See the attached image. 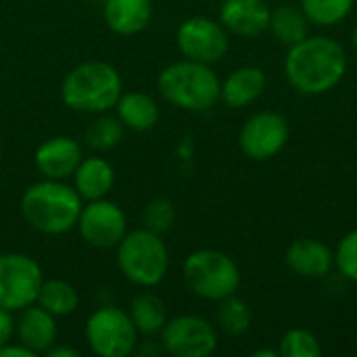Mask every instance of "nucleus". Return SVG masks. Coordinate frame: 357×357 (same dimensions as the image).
Masks as SVG:
<instances>
[{
  "mask_svg": "<svg viewBox=\"0 0 357 357\" xmlns=\"http://www.w3.org/2000/svg\"><path fill=\"white\" fill-rule=\"evenodd\" d=\"M347 73V52L331 36H307L289 46L284 56L287 82L305 96H320L337 88Z\"/></svg>",
  "mask_w": 357,
  "mask_h": 357,
  "instance_id": "nucleus-1",
  "label": "nucleus"
},
{
  "mask_svg": "<svg viewBox=\"0 0 357 357\" xmlns=\"http://www.w3.org/2000/svg\"><path fill=\"white\" fill-rule=\"evenodd\" d=\"M253 357H276L278 356V349H257L251 354Z\"/></svg>",
  "mask_w": 357,
  "mask_h": 357,
  "instance_id": "nucleus-33",
  "label": "nucleus"
},
{
  "mask_svg": "<svg viewBox=\"0 0 357 357\" xmlns=\"http://www.w3.org/2000/svg\"><path fill=\"white\" fill-rule=\"evenodd\" d=\"M36 303L46 312H50L54 318H61V316H71L77 310L79 295L69 282L52 278V280H42Z\"/></svg>",
  "mask_w": 357,
  "mask_h": 357,
  "instance_id": "nucleus-23",
  "label": "nucleus"
},
{
  "mask_svg": "<svg viewBox=\"0 0 357 357\" xmlns=\"http://www.w3.org/2000/svg\"><path fill=\"white\" fill-rule=\"evenodd\" d=\"M121 136H123V123L115 117H100L86 132L88 144L96 151L113 149L115 144H119Z\"/></svg>",
  "mask_w": 357,
  "mask_h": 357,
  "instance_id": "nucleus-27",
  "label": "nucleus"
},
{
  "mask_svg": "<svg viewBox=\"0 0 357 357\" xmlns=\"http://www.w3.org/2000/svg\"><path fill=\"white\" fill-rule=\"evenodd\" d=\"M176 44L186 59L205 65H213L222 61L230 48L226 27L220 21L201 15L186 19L178 27Z\"/></svg>",
  "mask_w": 357,
  "mask_h": 357,
  "instance_id": "nucleus-11",
  "label": "nucleus"
},
{
  "mask_svg": "<svg viewBox=\"0 0 357 357\" xmlns=\"http://www.w3.org/2000/svg\"><path fill=\"white\" fill-rule=\"evenodd\" d=\"M117 266L132 284L157 287L169 268V253L161 234L149 228L128 232L117 245Z\"/></svg>",
  "mask_w": 357,
  "mask_h": 357,
  "instance_id": "nucleus-5",
  "label": "nucleus"
},
{
  "mask_svg": "<svg viewBox=\"0 0 357 357\" xmlns=\"http://www.w3.org/2000/svg\"><path fill=\"white\" fill-rule=\"evenodd\" d=\"M117 117L123 128L134 132H146L159 121V107L153 96L144 92H126L117 100Z\"/></svg>",
  "mask_w": 357,
  "mask_h": 357,
  "instance_id": "nucleus-20",
  "label": "nucleus"
},
{
  "mask_svg": "<svg viewBox=\"0 0 357 357\" xmlns=\"http://www.w3.org/2000/svg\"><path fill=\"white\" fill-rule=\"evenodd\" d=\"M289 136L291 128L282 113L259 111L241 128L238 146L251 161H270L287 146Z\"/></svg>",
  "mask_w": 357,
  "mask_h": 357,
  "instance_id": "nucleus-9",
  "label": "nucleus"
},
{
  "mask_svg": "<svg viewBox=\"0 0 357 357\" xmlns=\"http://www.w3.org/2000/svg\"><path fill=\"white\" fill-rule=\"evenodd\" d=\"M268 79L264 69L255 65H245L228 73V77L220 86V100L230 109H243L253 105L266 92Z\"/></svg>",
  "mask_w": 357,
  "mask_h": 357,
  "instance_id": "nucleus-17",
  "label": "nucleus"
},
{
  "mask_svg": "<svg viewBox=\"0 0 357 357\" xmlns=\"http://www.w3.org/2000/svg\"><path fill=\"white\" fill-rule=\"evenodd\" d=\"M218 324L228 335H245L251 328V310H249V305L243 299H238L236 295L220 301Z\"/></svg>",
  "mask_w": 357,
  "mask_h": 357,
  "instance_id": "nucleus-25",
  "label": "nucleus"
},
{
  "mask_svg": "<svg viewBox=\"0 0 357 357\" xmlns=\"http://www.w3.org/2000/svg\"><path fill=\"white\" fill-rule=\"evenodd\" d=\"M121 94V75L102 61L73 67L61 84L63 102L79 113H105L117 105Z\"/></svg>",
  "mask_w": 357,
  "mask_h": 357,
  "instance_id": "nucleus-3",
  "label": "nucleus"
},
{
  "mask_svg": "<svg viewBox=\"0 0 357 357\" xmlns=\"http://www.w3.org/2000/svg\"><path fill=\"white\" fill-rule=\"evenodd\" d=\"M351 42H354V48L357 50V25L354 27V33H351Z\"/></svg>",
  "mask_w": 357,
  "mask_h": 357,
  "instance_id": "nucleus-34",
  "label": "nucleus"
},
{
  "mask_svg": "<svg viewBox=\"0 0 357 357\" xmlns=\"http://www.w3.org/2000/svg\"><path fill=\"white\" fill-rule=\"evenodd\" d=\"M86 341L92 354L100 357H128L136 351L138 331L128 312L100 307L86 322Z\"/></svg>",
  "mask_w": 357,
  "mask_h": 357,
  "instance_id": "nucleus-7",
  "label": "nucleus"
},
{
  "mask_svg": "<svg viewBox=\"0 0 357 357\" xmlns=\"http://www.w3.org/2000/svg\"><path fill=\"white\" fill-rule=\"evenodd\" d=\"M278 356L282 357H320L322 345L318 337L307 328H291L282 335L278 345Z\"/></svg>",
  "mask_w": 357,
  "mask_h": 357,
  "instance_id": "nucleus-26",
  "label": "nucleus"
},
{
  "mask_svg": "<svg viewBox=\"0 0 357 357\" xmlns=\"http://www.w3.org/2000/svg\"><path fill=\"white\" fill-rule=\"evenodd\" d=\"M142 222H144V228L157 232V234H163L167 232L174 222H176V207L169 199H153L146 207H144V213H142Z\"/></svg>",
  "mask_w": 357,
  "mask_h": 357,
  "instance_id": "nucleus-28",
  "label": "nucleus"
},
{
  "mask_svg": "<svg viewBox=\"0 0 357 357\" xmlns=\"http://www.w3.org/2000/svg\"><path fill=\"white\" fill-rule=\"evenodd\" d=\"M73 188L84 201L105 199L115 186V169L109 161L100 157L82 159L73 174Z\"/></svg>",
  "mask_w": 357,
  "mask_h": 357,
  "instance_id": "nucleus-19",
  "label": "nucleus"
},
{
  "mask_svg": "<svg viewBox=\"0 0 357 357\" xmlns=\"http://www.w3.org/2000/svg\"><path fill=\"white\" fill-rule=\"evenodd\" d=\"M130 318L136 326V331L144 337L161 335L165 322H167V310L165 303L153 295V293H140L130 303Z\"/></svg>",
  "mask_w": 357,
  "mask_h": 357,
  "instance_id": "nucleus-22",
  "label": "nucleus"
},
{
  "mask_svg": "<svg viewBox=\"0 0 357 357\" xmlns=\"http://www.w3.org/2000/svg\"><path fill=\"white\" fill-rule=\"evenodd\" d=\"M15 333L19 337V343L31 349L36 356L38 354L46 356V351L52 345H56V335H59L54 316L36 303L21 310V316L15 322Z\"/></svg>",
  "mask_w": 357,
  "mask_h": 357,
  "instance_id": "nucleus-16",
  "label": "nucleus"
},
{
  "mask_svg": "<svg viewBox=\"0 0 357 357\" xmlns=\"http://www.w3.org/2000/svg\"><path fill=\"white\" fill-rule=\"evenodd\" d=\"M0 159H2V149H0Z\"/></svg>",
  "mask_w": 357,
  "mask_h": 357,
  "instance_id": "nucleus-35",
  "label": "nucleus"
},
{
  "mask_svg": "<svg viewBox=\"0 0 357 357\" xmlns=\"http://www.w3.org/2000/svg\"><path fill=\"white\" fill-rule=\"evenodd\" d=\"M186 287L201 299L224 301L241 289V270L236 261L218 249H199L182 266Z\"/></svg>",
  "mask_w": 357,
  "mask_h": 357,
  "instance_id": "nucleus-6",
  "label": "nucleus"
},
{
  "mask_svg": "<svg viewBox=\"0 0 357 357\" xmlns=\"http://www.w3.org/2000/svg\"><path fill=\"white\" fill-rule=\"evenodd\" d=\"M107 27L119 36H134L142 31L153 17L151 0H107L102 8Z\"/></svg>",
  "mask_w": 357,
  "mask_h": 357,
  "instance_id": "nucleus-18",
  "label": "nucleus"
},
{
  "mask_svg": "<svg viewBox=\"0 0 357 357\" xmlns=\"http://www.w3.org/2000/svg\"><path fill=\"white\" fill-rule=\"evenodd\" d=\"M284 2H289V0H284Z\"/></svg>",
  "mask_w": 357,
  "mask_h": 357,
  "instance_id": "nucleus-36",
  "label": "nucleus"
},
{
  "mask_svg": "<svg viewBox=\"0 0 357 357\" xmlns=\"http://www.w3.org/2000/svg\"><path fill=\"white\" fill-rule=\"evenodd\" d=\"M42 280V270L33 257L25 253L0 255V307L21 312L36 303Z\"/></svg>",
  "mask_w": 357,
  "mask_h": 357,
  "instance_id": "nucleus-8",
  "label": "nucleus"
},
{
  "mask_svg": "<svg viewBox=\"0 0 357 357\" xmlns=\"http://www.w3.org/2000/svg\"><path fill=\"white\" fill-rule=\"evenodd\" d=\"M75 228L90 247L113 249L128 234V220L119 205L107 199H96L82 207Z\"/></svg>",
  "mask_w": 357,
  "mask_h": 357,
  "instance_id": "nucleus-12",
  "label": "nucleus"
},
{
  "mask_svg": "<svg viewBox=\"0 0 357 357\" xmlns=\"http://www.w3.org/2000/svg\"><path fill=\"white\" fill-rule=\"evenodd\" d=\"M15 335V318L13 312L0 307V347L6 345Z\"/></svg>",
  "mask_w": 357,
  "mask_h": 357,
  "instance_id": "nucleus-30",
  "label": "nucleus"
},
{
  "mask_svg": "<svg viewBox=\"0 0 357 357\" xmlns=\"http://www.w3.org/2000/svg\"><path fill=\"white\" fill-rule=\"evenodd\" d=\"M84 199L63 180H44L31 184L21 197L23 220L40 234L56 236L77 226Z\"/></svg>",
  "mask_w": 357,
  "mask_h": 357,
  "instance_id": "nucleus-2",
  "label": "nucleus"
},
{
  "mask_svg": "<svg viewBox=\"0 0 357 357\" xmlns=\"http://www.w3.org/2000/svg\"><path fill=\"white\" fill-rule=\"evenodd\" d=\"M268 29L274 33V38L280 44H284L289 48V46H293V44H297L310 36L312 23H310V19L301 6L291 4V2H282L280 6L272 8Z\"/></svg>",
  "mask_w": 357,
  "mask_h": 357,
  "instance_id": "nucleus-21",
  "label": "nucleus"
},
{
  "mask_svg": "<svg viewBox=\"0 0 357 357\" xmlns=\"http://www.w3.org/2000/svg\"><path fill=\"white\" fill-rule=\"evenodd\" d=\"M82 159V146L69 136H54L44 140L33 157L38 172L48 180H65L73 176Z\"/></svg>",
  "mask_w": 357,
  "mask_h": 357,
  "instance_id": "nucleus-15",
  "label": "nucleus"
},
{
  "mask_svg": "<svg viewBox=\"0 0 357 357\" xmlns=\"http://www.w3.org/2000/svg\"><path fill=\"white\" fill-rule=\"evenodd\" d=\"M354 4L356 0H301L299 2L310 23L316 27H335L343 23L351 15Z\"/></svg>",
  "mask_w": 357,
  "mask_h": 357,
  "instance_id": "nucleus-24",
  "label": "nucleus"
},
{
  "mask_svg": "<svg viewBox=\"0 0 357 357\" xmlns=\"http://www.w3.org/2000/svg\"><path fill=\"white\" fill-rule=\"evenodd\" d=\"M48 357H79V351L77 349H71V347H56L52 345L48 351H46Z\"/></svg>",
  "mask_w": 357,
  "mask_h": 357,
  "instance_id": "nucleus-32",
  "label": "nucleus"
},
{
  "mask_svg": "<svg viewBox=\"0 0 357 357\" xmlns=\"http://www.w3.org/2000/svg\"><path fill=\"white\" fill-rule=\"evenodd\" d=\"M335 268L345 280L357 284V228L339 241L335 249Z\"/></svg>",
  "mask_w": 357,
  "mask_h": 357,
  "instance_id": "nucleus-29",
  "label": "nucleus"
},
{
  "mask_svg": "<svg viewBox=\"0 0 357 357\" xmlns=\"http://www.w3.org/2000/svg\"><path fill=\"white\" fill-rule=\"evenodd\" d=\"M36 354L31 351V349H27L25 345H21V343H17V345H13L10 341L6 343V345H2L0 347V357H33Z\"/></svg>",
  "mask_w": 357,
  "mask_h": 357,
  "instance_id": "nucleus-31",
  "label": "nucleus"
},
{
  "mask_svg": "<svg viewBox=\"0 0 357 357\" xmlns=\"http://www.w3.org/2000/svg\"><path fill=\"white\" fill-rule=\"evenodd\" d=\"M284 261L299 278L318 280L335 268V251L318 238H297L287 247Z\"/></svg>",
  "mask_w": 357,
  "mask_h": 357,
  "instance_id": "nucleus-14",
  "label": "nucleus"
},
{
  "mask_svg": "<svg viewBox=\"0 0 357 357\" xmlns=\"http://www.w3.org/2000/svg\"><path fill=\"white\" fill-rule=\"evenodd\" d=\"M220 77L211 65L190 59L167 65L157 79L161 96L184 111H207L220 100Z\"/></svg>",
  "mask_w": 357,
  "mask_h": 357,
  "instance_id": "nucleus-4",
  "label": "nucleus"
},
{
  "mask_svg": "<svg viewBox=\"0 0 357 357\" xmlns=\"http://www.w3.org/2000/svg\"><path fill=\"white\" fill-rule=\"evenodd\" d=\"M272 8L266 0H224L220 6V23L226 31L241 38H257L270 27Z\"/></svg>",
  "mask_w": 357,
  "mask_h": 357,
  "instance_id": "nucleus-13",
  "label": "nucleus"
},
{
  "mask_svg": "<svg viewBox=\"0 0 357 357\" xmlns=\"http://www.w3.org/2000/svg\"><path fill=\"white\" fill-rule=\"evenodd\" d=\"M161 349L174 357H209L218 349V333L201 316H178L165 322Z\"/></svg>",
  "mask_w": 357,
  "mask_h": 357,
  "instance_id": "nucleus-10",
  "label": "nucleus"
}]
</instances>
